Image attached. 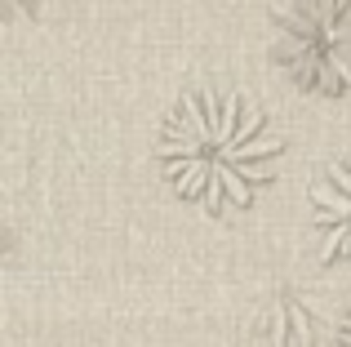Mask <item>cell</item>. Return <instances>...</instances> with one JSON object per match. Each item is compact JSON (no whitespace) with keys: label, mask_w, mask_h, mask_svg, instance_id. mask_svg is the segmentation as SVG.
Here are the masks:
<instances>
[{"label":"cell","mask_w":351,"mask_h":347,"mask_svg":"<svg viewBox=\"0 0 351 347\" xmlns=\"http://www.w3.org/2000/svg\"><path fill=\"white\" fill-rule=\"evenodd\" d=\"M325 325V303L302 280H276L263 303V334L271 347H311Z\"/></svg>","instance_id":"cell-4"},{"label":"cell","mask_w":351,"mask_h":347,"mask_svg":"<svg viewBox=\"0 0 351 347\" xmlns=\"http://www.w3.org/2000/svg\"><path fill=\"white\" fill-rule=\"evenodd\" d=\"M334 347H351V307H347L343 325H338V334H334Z\"/></svg>","instance_id":"cell-5"},{"label":"cell","mask_w":351,"mask_h":347,"mask_svg":"<svg viewBox=\"0 0 351 347\" xmlns=\"http://www.w3.org/2000/svg\"><path fill=\"white\" fill-rule=\"evenodd\" d=\"M271 58L302 94H347L351 0H280L271 9Z\"/></svg>","instance_id":"cell-2"},{"label":"cell","mask_w":351,"mask_h":347,"mask_svg":"<svg viewBox=\"0 0 351 347\" xmlns=\"http://www.w3.org/2000/svg\"><path fill=\"white\" fill-rule=\"evenodd\" d=\"M285 139L258 103L227 89H196L160 125L156 160L182 200L227 214L258 200L276 178Z\"/></svg>","instance_id":"cell-1"},{"label":"cell","mask_w":351,"mask_h":347,"mask_svg":"<svg viewBox=\"0 0 351 347\" xmlns=\"http://www.w3.org/2000/svg\"><path fill=\"white\" fill-rule=\"evenodd\" d=\"M311 214H316L320 263L351 267V156L334 160L311 182Z\"/></svg>","instance_id":"cell-3"},{"label":"cell","mask_w":351,"mask_h":347,"mask_svg":"<svg viewBox=\"0 0 351 347\" xmlns=\"http://www.w3.org/2000/svg\"><path fill=\"white\" fill-rule=\"evenodd\" d=\"M5 5H9V18H14V9H18V0H5ZM45 5V0H36V9H40Z\"/></svg>","instance_id":"cell-6"}]
</instances>
